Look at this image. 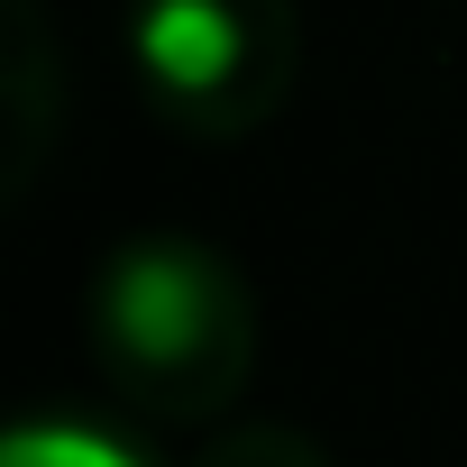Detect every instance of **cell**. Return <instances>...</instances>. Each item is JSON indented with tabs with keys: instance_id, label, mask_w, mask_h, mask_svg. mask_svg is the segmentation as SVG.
Listing matches in <instances>:
<instances>
[{
	"instance_id": "cell-1",
	"label": "cell",
	"mask_w": 467,
	"mask_h": 467,
	"mask_svg": "<svg viewBox=\"0 0 467 467\" xmlns=\"http://www.w3.org/2000/svg\"><path fill=\"white\" fill-rule=\"evenodd\" d=\"M83 330H92V367L119 394V412L156 421V431L220 421L248 394V376H257L248 275L229 266L211 239H183V229L119 239L92 266Z\"/></svg>"
},
{
	"instance_id": "cell-2",
	"label": "cell",
	"mask_w": 467,
	"mask_h": 467,
	"mask_svg": "<svg viewBox=\"0 0 467 467\" xmlns=\"http://www.w3.org/2000/svg\"><path fill=\"white\" fill-rule=\"evenodd\" d=\"M129 74L174 138H257L303 83V0H129Z\"/></svg>"
},
{
	"instance_id": "cell-3",
	"label": "cell",
	"mask_w": 467,
	"mask_h": 467,
	"mask_svg": "<svg viewBox=\"0 0 467 467\" xmlns=\"http://www.w3.org/2000/svg\"><path fill=\"white\" fill-rule=\"evenodd\" d=\"M56 147V37L37 0H0V192H28Z\"/></svg>"
},
{
	"instance_id": "cell-4",
	"label": "cell",
	"mask_w": 467,
	"mask_h": 467,
	"mask_svg": "<svg viewBox=\"0 0 467 467\" xmlns=\"http://www.w3.org/2000/svg\"><path fill=\"white\" fill-rule=\"evenodd\" d=\"M0 467H165L138 431L92 412H19L0 431Z\"/></svg>"
},
{
	"instance_id": "cell-5",
	"label": "cell",
	"mask_w": 467,
	"mask_h": 467,
	"mask_svg": "<svg viewBox=\"0 0 467 467\" xmlns=\"http://www.w3.org/2000/svg\"><path fill=\"white\" fill-rule=\"evenodd\" d=\"M183 467H339V458L294 421H220Z\"/></svg>"
}]
</instances>
